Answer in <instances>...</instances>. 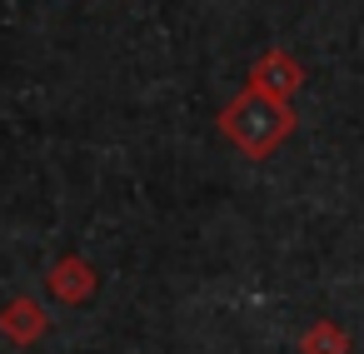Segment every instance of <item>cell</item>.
Listing matches in <instances>:
<instances>
[{"mask_svg": "<svg viewBox=\"0 0 364 354\" xmlns=\"http://www.w3.org/2000/svg\"><path fill=\"white\" fill-rule=\"evenodd\" d=\"M220 130H225V140H235L250 160H264L279 140H289L294 115H289V105H284L279 95H264L259 85H250V90L220 115Z\"/></svg>", "mask_w": 364, "mask_h": 354, "instance_id": "1", "label": "cell"}, {"mask_svg": "<svg viewBox=\"0 0 364 354\" xmlns=\"http://www.w3.org/2000/svg\"><path fill=\"white\" fill-rule=\"evenodd\" d=\"M250 85H259L264 95H294L299 90V65L284 55V50H274V55H264L259 65H255V75H250Z\"/></svg>", "mask_w": 364, "mask_h": 354, "instance_id": "2", "label": "cell"}, {"mask_svg": "<svg viewBox=\"0 0 364 354\" xmlns=\"http://www.w3.org/2000/svg\"><path fill=\"white\" fill-rule=\"evenodd\" d=\"M50 284H55L60 294H85V289H90V269H85L80 259H75V264H60Z\"/></svg>", "mask_w": 364, "mask_h": 354, "instance_id": "3", "label": "cell"}]
</instances>
